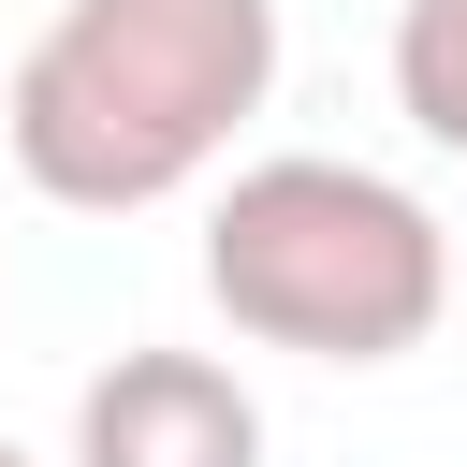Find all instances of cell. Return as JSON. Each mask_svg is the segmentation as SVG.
Here are the masks:
<instances>
[{
    "mask_svg": "<svg viewBox=\"0 0 467 467\" xmlns=\"http://www.w3.org/2000/svg\"><path fill=\"white\" fill-rule=\"evenodd\" d=\"M277 102V0H58L0 88V146L73 219H146Z\"/></svg>",
    "mask_w": 467,
    "mask_h": 467,
    "instance_id": "1",
    "label": "cell"
},
{
    "mask_svg": "<svg viewBox=\"0 0 467 467\" xmlns=\"http://www.w3.org/2000/svg\"><path fill=\"white\" fill-rule=\"evenodd\" d=\"M204 306L292 365H409L452 321V219L336 146L234 161L204 204Z\"/></svg>",
    "mask_w": 467,
    "mask_h": 467,
    "instance_id": "2",
    "label": "cell"
},
{
    "mask_svg": "<svg viewBox=\"0 0 467 467\" xmlns=\"http://www.w3.org/2000/svg\"><path fill=\"white\" fill-rule=\"evenodd\" d=\"M73 467H263V394L219 350H117L73 394Z\"/></svg>",
    "mask_w": 467,
    "mask_h": 467,
    "instance_id": "3",
    "label": "cell"
},
{
    "mask_svg": "<svg viewBox=\"0 0 467 467\" xmlns=\"http://www.w3.org/2000/svg\"><path fill=\"white\" fill-rule=\"evenodd\" d=\"M394 117L467 161V0H394Z\"/></svg>",
    "mask_w": 467,
    "mask_h": 467,
    "instance_id": "4",
    "label": "cell"
},
{
    "mask_svg": "<svg viewBox=\"0 0 467 467\" xmlns=\"http://www.w3.org/2000/svg\"><path fill=\"white\" fill-rule=\"evenodd\" d=\"M0 467H44V452H15V438H0Z\"/></svg>",
    "mask_w": 467,
    "mask_h": 467,
    "instance_id": "5",
    "label": "cell"
}]
</instances>
